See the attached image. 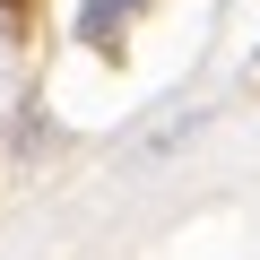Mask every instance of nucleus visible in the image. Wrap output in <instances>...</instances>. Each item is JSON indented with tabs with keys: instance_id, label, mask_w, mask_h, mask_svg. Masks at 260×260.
I'll list each match as a JSON object with an SVG mask.
<instances>
[{
	"instance_id": "obj_1",
	"label": "nucleus",
	"mask_w": 260,
	"mask_h": 260,
	"mask_svg": "<svg viewBox=\"0 0 260 260\" xmlns=\"http://www.w3.org/2000/svg\"><path fill=\"white\" fill-rule=\"evenodd\" d=\"M130 9H139V0H95V9H87V26H78V35H87L95 52H113V26H121Z\"/></svg>"
},
{
	"instance_id": "obj_2",
	"label": "nucleus",
	"mask_w": 260,
	"mask_h": 260,
	"mask_svg": "<svg viewBox=\"0 0 260 260\" xmlns=\"http://www.w3.org/2000/svg\"><path fill=\"white\" fill-rule=\"evenodd\" d=\"M26 18H35V0H0V26H9V35H18Z\"/></svg>"
}]
</instances>
